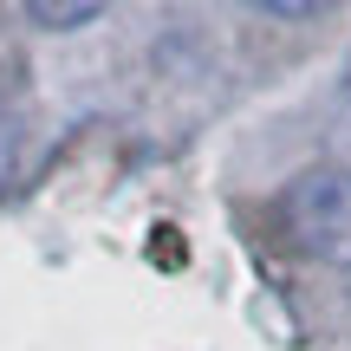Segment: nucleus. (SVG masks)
Here are the masks:
<instances>
[{"instance_id": "1", "label": "nucleus", "mask_w": 351, "mask_h": 351, "mask_svg": "<svg viewBox=\"0 0 351 351\" xmlns=\"http://www.w3.org/2000/svg\"><path fill=\"white\" fill-rule=\"evenodd\" d=\"M280 228L306 261L351 267V169L319 163V169L293 176L287 195H280Z\"/></svg>"}, {"instance_id": "4", "label": "nucleus", "mask_w": 351, "mask_h": 351, "mask_svg": "<svg viewBox=\"0 0 351 351\" xmlns=\"http://www.w3.org/2000/svg\"><path fill=\"white\" fill-rule=\"evenodd\" d=\"M345 91H351V72H345Z\"/></svg>"}, {"instance_id": "2", "label": "nucleus", "mask_w": 351, "mask_h": 351, "mask_svg": "<svg viewBox=\"0 0 351 351\" xmlns=\"http://www.w3.org/2000/svg\"><path fill=\"white\" fill-rule=\"evenodd\" d=\"M26 20H33V26H59V33H72V26L104 20V7H98V0H26Z\"/></svg>"}, {"instance_id": "3", "label": "nucleus", "mask_w": 351, "mask_h": 351, "mask_svg": "<svg viewBox=\"0 0 351 351\" xmlns=\"http://www.w3.org/2000/svg\"><path fill=\"white\" fill-rule=\"evenodd\" d=\"M13 163H20V117L0 111V189L13 182Z\"/></svg>"}]
</instances>
